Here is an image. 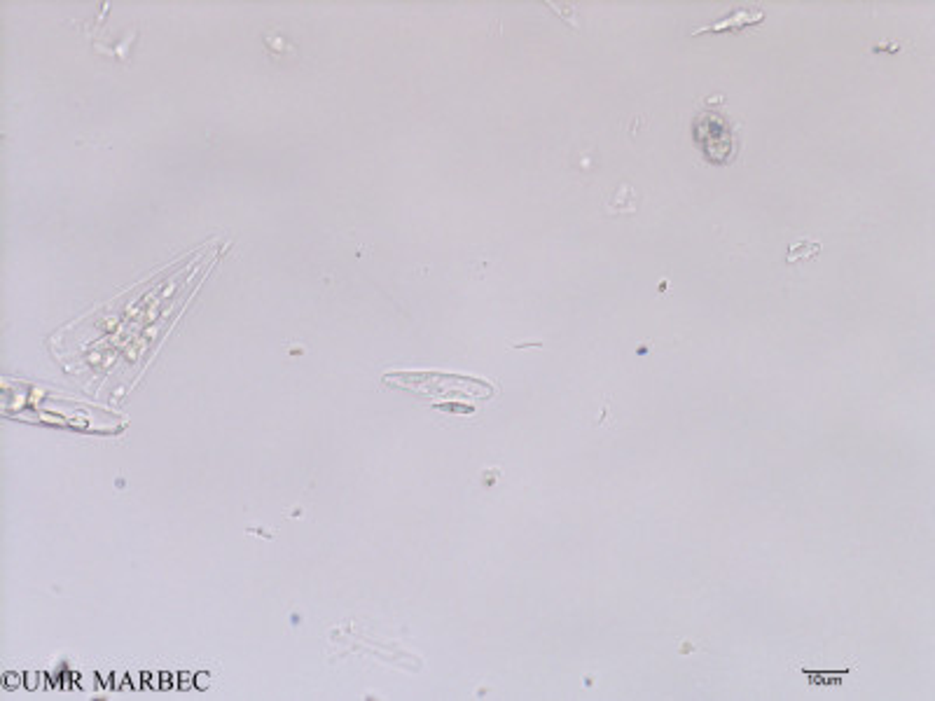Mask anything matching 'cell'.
<instances>
[{
  "instance_id": "obj_1",
  "label": "cell",
  "mask_w": 935,
  "mask_h": 701,
  "mask_svg": "<svg viewBox=\"0 0 935 701\" xmlns=\"http://www.w3.org/2000/svg\"><path fill=\"white\" fill-rule=\"evenodd\" d=\"M692 138L704 153L706 162L725 166L739 153V126L728 113L718 108H701L692 122Z\"/></svg>"
},
{
  "instance_id": "obj_2",
  "label": "cell",
  "mask_w": 935,
  "mask_h": 701,
  "mask_svg": "<svg viewBox=\"0 0 935 701\" xmlns=\"http://www.w3.org/2000/svg\"><path fill=\"white\" fill-rule=\"evenodd\" d=\"M767 12L762 10L761 5L755 3H737L730 10H725L722 15H718L713 22L704 24V26L695 28L692 35H706V34H741L746 28L758 26V24L765 22Z\"/></svg>"
},
{
  "instance_id": "obj_3",
  "label": "cell",
  "mask_w": 935,
  "mask_h": 701,
  "mask_svg": "<svg viewBox=\"0 0 935 701\" xmlns=\"http://www.w3.org/2000/svg\"><path fill=\"white\" fill-rule=\"evenodd\" d=\"M606 209L618 215H634L636 213V193L634 187L622 183V185L606 199Z\"/></svg>"
},
{
  "instance_id": "obj_4",
  "label": "cell",
  "mask_w": 935,
  "mask_h": 701,
  "mask_svg": "<svg viewBox=\"0 0 935 701\" xmlns=\"http://www.w3.org/2000/svg\"><path fill=\"white\" fill-rule=\"evenodd\" d=\"M819 252H821V243H811V242H807V239H802V242H798L795 246H791L786 260L793 264V262H798V260L816 258Z\"/></svg>"
}]
</instances>
